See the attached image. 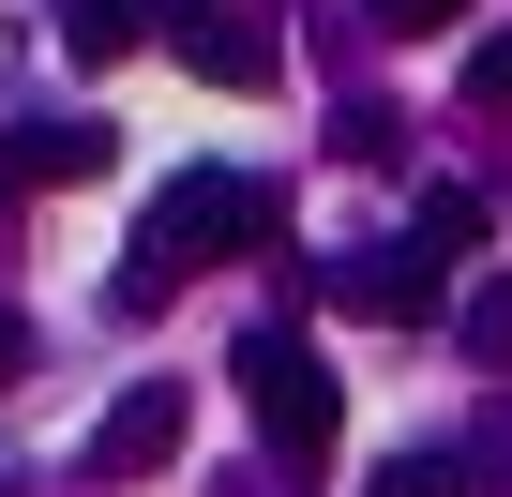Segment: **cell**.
Returning <instances> with one entry per match:
<instances>
[{"label":"cell","mask_w":512,"mask_h":497,"mask_svg":"<svg viewBox=\"0 0 512 497\" xmlns=\"http://www.w3.org/2000/svg\"><path fill=\"white\" fill-rule=\"evenodd\" d=\"M256 241H272V181H256V166H181V181L136 211V241H121L106 302H121V317H151L181 272H211V257H256Z\"/></svg>","instance_id":"obj_1"},{"label":"cell","mask_w":512,"mask_h":497,"mask_svg":"<svg viewBox=\"0 0 512 497\" xmlns=\"http://www.w3.org/2000/svg\"><path fill=\"white\" fill-rule=\"evenodd\" d=\"M0 497H16V482H0Z\"/></svg>","instance_id":"obj_15"},{"label":"cell","mask_w":512,"mask_h":497,"mask_svg":"<svg viewBox=\"0 0 512 497\" xmlns=\"http://www.w3.org/2000/svg\"><path fill=\"white\" fill-rule=\"evenodd\" d=\"M377 497H467V452H392Z\"/></svg>","instance_id":"obj_10"},{"label":"cell","mask_w":512,"mask_h":497,"mask_svg":"<svg viewBox=\"0 0 512 497\" xmlns=\"http://www.w3.org/2000/svg\"><path fill=\"white\" fill-rule=\"evenodd\" d=\"M347 317H377V332H422L437 317V241H362V257H332L317 272Z\"/></svg>","instance_id":"obj_4"},{"label":"cell","mask_w":512,"mask_h":497,"mask_svg":"<svg viewBox=\"0 0 512 497\" xmlns=\"http://www.w3.org/2000/svg\"><path fill=\"white\" fill-rule=\"evenodd\" d=\"M16 362H31V317H16V302H0V377H16Z\"/></svg>","instance_id":"obj_14"},{"label":"cell","mask_w":512,"mask_h":497,"mask_svg":"<svg viewBox=\"0 0 512 497\" xmlns=\"http://www.w3.org/2000/svg\"><path fill=\"white\" fill-rule=\"evenodd\" d=\"M241 407H256V437H272L287 467H332V437H347V392H332V362H317V332H241Z\"/></svg>","instance_id":"obj_2"},{"label":"cell","mask_w":512,"mask_h":497,"mask_svg":"<svg viewBox=\"0 0 512 497\" xmlns=\"http://www.w3.org/2000/svg\"><path fill=\"white\" fill-rule=\"evenodd\" d=\"M422 241H437V257L497 241V196H482V181H422Z\"/></svg>","instance_id":"obj_8"},{"label":"cell","mask_w":512,"mask_h":497,"mask_svg":"<svg viewBox=\"0 0 512 497\" xmlns=\"http://www.w3.org/2000/svg\"><path fill=\"white\" fill-rule=\"evenodd\" d=\"M362 16H377V31H452L467 0H362Z\"/></svg>","instance_id":"obj_13"},{"label":"cell","mask_w":512,"mask_h":497,"mask_svg":"<svg viewBox=\"0 0 512 497\" xmlns=\"http://www.w3.org/2000/svg\"><path fill=\"white\" fill-rule=\"evenodd\" d=\"M151 31H166V0H61V46L76 61H136Z\"/></svg>","instance_id":"obj_7"},{"label":"cell","mask_w":512,"mask_h":497,"mask_svg":"<svg viewBox=\"0 0 512 497\" xmlns=\"http://www.w3.org/2000/svg\"><path fill=\"white\" fill-rule=\"evenodd\" d=\"M181 422H196V407H181V377H136V392L91 422V482H136V467H166V452H181Z\"/></svg>","instance_id":"obj_5"},{"label":"cell","mask_w":512,"mask_h":497,"mask_svg":"<svg viewBox=\"0 0 512 497\" xmlns=\"http://www.w3.org/2000/svg\"><path fill=\"white\" fill-rule=\"evenodd\" d=\"M106 166V121H16L0 136V181H91Z\"/></svg>","instance_id":"obj_6"},{"label":"cell","mask_w":512,"mask_h":497,"mask_svg":"<svg viewBox=\"0 0 512 497\" xmlns=\"http://www.w3.org/2000/svg\"><path fill=\"white\" fill-rule=\"evenodd\" d=\"M166 61L211 76V91H272V76H287L272 16H241V0H166Z\"/></svg>","instance_id":"obj_3"},{"label":"cell","mask_w":512,"mask_h":497,"mask_svg":"<svg viewBox=\"0 0 512 497\" xmlns=\"http://www.w3.org/2000/svg\"><path fill=\"white\" fill-rule=\"evenodd\" d=\"M332 151H347V166H407V121H392V106H347Z\"/></svg>","instance_id":"obj_9"},{"label":"cell","mask_w":512,"mask_h":497,"mask_svg":"<svg viewBox=\"0 0 512 497\" xmlns=\"http://www.w3.org/2000/svg\"><path fill=\"white\" fill-rule=\"evenodd\" d=\"M467 106H512V31H497V46H467Z\"/></svg>","instance_id":"obj_12"},{"label":"cell","mask_w":512,"mask_h":497,"mask_svg":"<svg viewBox=\"0 0 512 497\" xmlns=\"http://www.w3.org/2000/svg\"><path fill=\"white\" fill-rule=\"evenodd\" d=\"M467 347H482V362H512V272H497V287L467 302Z\"/></svg>","instance_id":"obj_11"}]
</instances>
